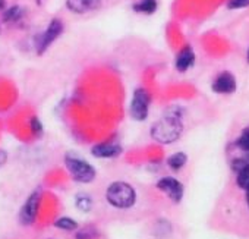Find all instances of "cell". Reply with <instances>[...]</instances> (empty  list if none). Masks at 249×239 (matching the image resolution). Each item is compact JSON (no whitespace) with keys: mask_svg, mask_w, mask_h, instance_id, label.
Here are the masks:
<instances>
[{"mask_svg":"<svg viewBox=\"0 0 249 239\" xmlns=\"http://www.w3.org/2000/svg\"><path fill=\"white\" fill-rule=\"evenodd\" d=\"M183 109L180 106L169 107L161 119L151 127L150 135L159 144H173L183 134Z\"/></svg>","mask_w":249,"mask_h":239,"instance_id":"obj_1","label":"cell"},{"mask_svg":"<svg viewBox=\"0 0 249 239\" xmlns=\"http://www.w3.org/2000/svg\"><path fill=\"white\" fill-rule=\"evenodd\" d=\"M106 200L114 208L128 210L137 202V191L128 182L114 181L106 189Z\"/></svg>","mask_w":249,"mask_h":239,"instance_id":"obj_2","label":"cell"},{"mask_svg":"<svg viewBox=\"0 0 249 239\" xmlns=\"http://www.w3.org/2000/svg\"><path fill=\"white\" fill-rule=\"evenodd\" d=\"M65 166L71 178L78 184H91L97 176V172L91 163L72 153L65 156Z\"/></svg>","mask_w":249,"mask_h":239,"instance_id":"obj_3","label":"cell"},{"mask_svg":"<svg viewBox=\"0 0 249 239\" xmlns=\"http://www.w3.org/2000/svg\"><path fill=\"white\" fill-rule=\"evenodd\" d=\"M150 104L151 95L145 88H137L134 91L131 104H129V114L134 121L144 122L150 114Z\"/></svg>","mask_w":249,"mask_h":239,"instance_id":"obj_4","label":"cell"},{"mask_svg":"<svg viewBox=\"0 0 249 239\" xmlns=\"http://www.w3.org/2000/svg\"><path fill=\"white\" fill-rule=\"evenodd\" d=\"M63 33V22L60 19H52L49 27L37 37L36 41V49L37 55H43Z\"/></svg>","mask_w":249,"mask_h":239,"instance_id":"obj_5","label":"cell"},{"mask_svg":"<svg viewBox=\"0 0 249 239\" xmlns=\"http://www.w3.org/2000/svg\"><path fill=\"white\" fill-rule=\"evenodd\" d=\"M41 205V191L36 189L30 194V197L25 200L21 211H19V221L24 226H31L36 223L38 211Z\"/></svg>","mask_w":249,"mask_h":239,"instance_id":"obj_6","label":"cell"},{"mask_svg":"<svg viewBox=\"0 0 249 239\" xmlns=\"http://www.w3.org/2000/svg\"><path fill=\"white\" fill-rule=\"evenodd\" d=\"M156 188L159 191H161L163 194L167 195V198L170 201H173L175 204H179L185 195V186L183 184L173 178V176H163L156 182Z\"/></svg>","mask_w":249,"mask_h":239,"instance_id":"obj_7","label":"cell"},{"mask_svg":"<svg viewBox=\"0 0 249 239\" xmlns=\"http://www.w3.org/2000/svg\"><path fill=\"white\" fill-rule=\"evenodd\" d=\"M211 88L217 94H231L237 88L236 78L233 76V74L224 71V72H221V74L217 75V78L213 81Z\"/></svg>","mask_w":249,"mask_h":239,"instance_id":"obj_8","label":"cell"},{"mask_svg":"<svg viewBox=\"0 0 249 239\" xmlns=\"http://www.w3.org/2000/svg\"><path fill=\"white\" fill-rule=\"evenodd\" d=\"M103 0H66V8L72 14L84 15L101 9Z\"/></svg>","mask_w":249,"mask_h":239,"instance_id":"obj_9","label":"cell"},{"mask_svg":"<svg viewBox=\"0 0 249 239\" xmlns=\"http://www.w3.org/2000/svg\"><path fill=\"white\" fill-rule=\"evenodd\" d=\"M91 154L97 159H114L122 154V147L114 143H100L91 148Z\"/></svg>","mask_w":249,"mask_h":239,"instance_id":"obj_10","label":"cell"},{"mask_svg":"<svg viewBox=\"0 0 249 239\" xmlns=\"http://www.w3.org/2000/svg\"><path fill=\"white\" fill-rule=\"evenodd\" d=\"M195 65V52L191 46H185L175 59V68L179 72H186L188 69H191Z\"/></svg>","mask_w":249,"mask_h":239,"instance_id":"obj_11","label":"cell"},{"mask_svg":"<svg viewBox=\"0 0 249 239\" xmlns=\"http://www.w3.org/2000/svg\"><path fill=\"white\" fill-rule=\"evenodd\" d=\"M188 163V156L183 151H178L173 153L167 157V166L173 170V172H179L182 170Z\"/></svg>","mask_w":249,"mask_h":239,"instance_id":"obj_12","label":"cell"},{"mask_svg":"<svg viewBox=\"0 0 249 239\" xmlns=\"http://www.w3.org/2000/svg\"><path fill=\"white\" fill-rule=\"evenodd\" d=\"M24 17H25V9L21 6H12L3 12V21L9 22V24L21 22L24 19Z\"/></svg>","mask_w":249,"mask_h":239,"instance_id":"obj_13","label":"cell"},{"mask_svg":"<svg viewBox=\"0 0 249 239\" xmlns=\"http://www.w3.org/2000/svg\"><path fill=\"white\" fill-rule=\"evenodd\" d=\"M159 8L157 0H140V2L134 3V11L144 15H153Z\"/></svg>","mask_w":249,"mask_h":239,"instance_id":"obj_14","label":"cell"},{"mask_svg":"<svg viewBox=\"0 0 249 239\" xmlns=\"http://www.w3.org/2000/svg\"><path fill=\"white\" fill-rule=\"evenodd\" d=\"M54 226L63 232H76L79 229L78 226V221L72 217H68V216H62L59 217L56 221H54Z\"/></svg>","mask_w":249,"mask_h":239,"instance_id":"obj_15","label":"cell"},{"mask_svg":"<svg viewBox=\"0 0 249 239\" xmlns=\"http://www.w3.org/2000/svg\"><path fill=\"white\" fill-rule=\"evenodd\" d=\"M75 205H76V208H78L79 211L88 213V211L92 210V198H91L89 195L81 192V194H78V195L75 197Z\"/></svg>","mask_w":249,"mask_h":239,"instance_id":"obj_16","label":"cell"},{"mask_svg":"<svg viewBox=\"0 0 249 239\" xmlns=\"http://www.w3.org/2000/svg\"><path fill=\"white\" fill-rule=\"evenodd\" d=\"M97 236H98V230L94 226H85L82 229H78L75 235L76 239H94Z\"/></svg>","mask_w":249,"mask_h":239,"instance_id":"obj_17","label":"cell"},{"mask_svg":"<svg viewBox=\"0 0 249 239\" xmlns=\"http://www.w3.org/2000/svg\"><path fill=\"white\" fill-rule=\"evenodd\" d=\"M249 6V0H229L227 2V9L236 11V9H243Z\"/></svg>","mask_w":249,"mask_h":239,"instance_id":"obj_18","label":"cell"},{"mask_svg":"<svg viewBox=\"0 0 249 239\" xmlns=\"http://www.w3.org/2000/svg\"><path fill=\"white\" fill-rule=\"evenodd\" d=\"M30 127H31V131L34 132V135H41L43 134V124L40 122L38 117H33L31 119Z\"/></svg>","mask_w":249,"mask_h":239,"instance_id":"obj_19","label":"cell"},{"mask_svg":"<svg viewBox=\"0 0 249 239\" xmlns=\"http://www.w3.org/2000/svg\"><path fill=\"white\" fill-rule=\"evenodd\" d=\"M6 160H8V154H6L5 151L0 150V167H2V166L6 163Z\"/></svg>","mask_w":249,"mask_h":239,"instance_id":"obj_20","label":"cell"},{"mask_svg":"<svg viewBox=\"0 0 249 239\" xmlns=\"http://www.w3.org/2000/svg\"><path fill=\"white\" fill-rule=\"evenodd\" d=\"M6 6V0H0V11H3Z\"/></svg>","mask_w":249,"mask_h":239,"instance_id":"obj_21","label":"cell"},{"mask_svg":"<svg viewBox=\"0 0 249 239\" xmlns=\"http://www.w3.org/2000/svg\"><path fill=\"white\" fill-rule=\"evenodd\" d=\"M246 60H248V63H249V50H248V53H246Z\"/></svg>","mask_w":249,"mask_h":239,"instance_id":"obj_22","label":"cell"},{"mask_svg":"<svg viewBox=\"0 0 249 239\" xmlns=\"http://www.w3.org/2000/svg\"><path fill=\"white\" fill-rule=\"evenodd\" d=\"M0 31H2V28H0Z\"/></svg>","mask_w":249,"mask_h":239,"instance_id":"obj_23","label":"cell"}]
</instances>
